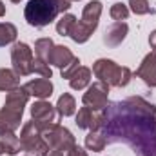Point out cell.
Masks as SVG:
<instances>
[{
	"mask_svg": "<svg viewBox=\"0 0 156 156\" xmlns=\"http://www.w3.org/2000/svg\"><path fill=\"white\" fill-rule=\"evenodd\" d=\"M107 144H125L136 156H156V105L142 96L111 102L104 109Z\"/></svg>",
	"mask_w": 156,
	"mask_h": 156,
	"instance_id": "1",
	"label": "cell"
},
{
	"mask_svg": "<svg viewBox=\"0 0 156 156\" xmlns=\"http://www.w3.org/2000/svg\"><path fill=\"white\" fill-rule=\"evenodd\" d=\"M69 7L71 0H29L24 9V16L29 26L45 27Z\"/></svg>",
	"mask_w": 156,
	"mask_h": 156,
	"instance_id": "2",
	"label": "cell"
},
{
	"mask_svg": "<svg viewBox=\"0 0 156 156\" xmlns=\"http://www.w3.org/2000/svg\"><path fill=\"white\" fill-rule=\"evenodd\" d=\"M100 15H102V2H100V0L89 2V4L83 7L82 20H76V22H75V26H73L69 37L75 40L76 44L87 42L89 37L93 35V31L96 29V26H98Z\"/></svg>",
	"mask_w": 156,
	"mask_h": 156,
	"instance_id": "3",
	"label": "cell"
},
{
	"mask_svg": "<svg viewBox=\"0 0 156 156\" xmlns=\"http://www.w3.org/2000/svg\"><path fill=\"white\" fill-rule=\"evenodd\" d=\"M93 73L100 82L113 85V87H125L133 78V73L129 67H122V66H118L113 60H107V58L96 60L93 66Z\"/></svg>",
	"mask_w": 156,
	"mask_h": 156,
	"instance_id": "4",
	"label": "cell"
},
{
	"mask_svg": "<svg viewBox=\"0 0 156 156\" xmlns=\"http://www.w3.org/2000/svg\"><path fill=\"white\" fill-rule=\"evenodd\" d=\"M27 98H29V94L24 91V87H16L7 93V98H5V104H4V109L0 111V115L5 120L11 133L20 127L24 105L27 104Z\"/></svg>",
	"mask_w": 156,
	"mask_h": 156,
	"instance_id": "5",
	"label": "cell"
},
{
	"mask_svg": "<svg viewBox=\"0 0 156 156\" xmlns=\"http://www.w3.org/2000/svg\"><path fill=\"white\" fill-rule=\"evenodd\" d=\"M40 133H42V138L45 140V144H47L49 147L58 149V151H64L66 154L76 145L75 136H73L66 127H62V125H58V123H51V125L44 127Z\"/></svg>",
	"mask_w": 156,
	"mask_h": 156,
	"instance_id": "6",
	"label": "cell"
},
{
	"mask_svg": "<svg viewBox=\"0 0 156 156\" xmlns=\"http://www.w3.org/2000/svg\"><path fill=\"white\" fill-rule=\"evenodd\" d=\"M20 144H22V149L29 154L35 156H44L49 151V145L45 144V140L42 138V133L37 127L35 122H27L24 127H22V134H20Z\"/></svg>",
	"mask_w": 156,
	"mask_h": 156,
	"instance_id": "7",
	"label": "cell"
},
{
	"mask_svg": "<svg viewBox=\"0 0 156 156\" xmlns=\"http://www.w3.org/2000/svg\"><path fill=\"white\" fill-rule=\"evenodd\" d=\"M11 62H13V69L18 76L31 75L33 73V64H35L33 49L24 42L15 44L13 49H11Z\"/></svg>",
	"mask_w": 156,
	"mask_h": 156,
	"instance_id": "8",
	"label": "cell"
},
{
	"mask_svg": "<svg viewBox=\"0 0 156 156\" xmlns=\"http://www.w3.org/2000/svg\"><path fill=\"white\" fill-rule=\"evenodd\" d=\"M107 94H109V85L98 80L96 83H93L87 89L82 102H83L85 107H89L93 111H104L107 107Z\"/></svg>",
	"mask_w": 156,
	"mask_h": 156,
	"instance_id": "9",
	"label": "cell"
},
{
	"mask_svg": "<svg viewBox=\"0 0 156 156\" xmlns=\"http://www.w3.org/2000/svg\"><path fill=\"white\" fill-rule=\"evenodd\" d=\"M31 116H33V122L37 123V127L42 131L44 127H47V125H51V123L56 122V109L49 102L40 100V102H35L33 104Z\"/></svg>",
	"mask_w": 156,
	"mask_h": 156,
	"instance_id": "10",
	"label": "cell"
},
{
	"mask_svg": "<svg viewBox=\"0 0 156 156\" xmlns=\"http://www.w3.org/2000/svg\"><path fill=\"white\" fill-rule=\"evenodd\" d=\"M136 76L142 78L149 87H156V51L144 58V62L136 69Z\"/></svg>",
	"mask_w": 156,
	"mask_h": 156,
	"instance_id": "11",
	"label": "cell"
},
{
	"mask_svg": "<svg viewBox=\"0 0 156 156\" xmlns=\"http://www.w3.org/2000/svg\"><path fill=\"white\" fill-rule=\"evenodd\" d=\"M76 60L78 58L71 53L69 47H66V45H53L51 55H49V62H47V64H53V66L60 67V71H62V69L69 67V66H71L73 62H76Z\"/></svg>",
	"mask_w": 156,
	"mask_h": 156,
	"instance_id": "12",
	"label": "cell"
},
{
	"mask_svg": "<svg viewBox=\"0 0 156 156\" xmlns=\"http://www.w3.org/2000/svg\"><path fill=\"white\" fill-rule=\"evenodd\" d=\"M127 31H129V26L125 22H113L107 29H105V35H104V44L107 47H116L120 45L123 38L127 37Z\"/></svg>",
	"mask_w": 156,
	"mask_h": 156,
	"instance_id": "13",
	"label": "cell"
},
{
	"mask_svg": "<svg viewBox=\"0 0 156 156\" xmlns=\"http://www.w3.org/2000/svg\"><path fill=\"white\" fill-rule=\"evenodd\" d=\"M24 91L27 94H33L40 100H44V98L53 94V83H51L49 78H35V80H31L24 85Z\"/></svg>",
	"mask_w": 156,
	"mask_h": 156,
	"instance_id": "14",
	"label": "cell"
},
{
	"mask_svg": "<svg viewBox=\"0 0 156 156\" xmlns=\"http://www.w3.org/2000/svg\"><path fill=\"white\" fill-rule=\"evenodd\" d=\"M89 82H91V69L83 67V66H78L75 69V73L69 76V85L73 89H76V91L83 89L85 85H89Z\"/></svg>",
	"mask_w": 156,
	"mask_h": 156,
	"instance_id": "15",
	"label": "cell"
},
{
	"mask_svg": "<svg viewBox=\"0 0 156 156\" xmlns=\"http://www.w3.org/2000/svg\"><path fill=\"white\" fill-rule=\"evenodd\" d=\"M20 87V80H18V75L11 69H0V91H13Z\"/></svg>",
	"mask_w": 156,
	"mask_h": 156,
	"instance_id": "16",
	"label": "cell"
},
{
	"mask_svg": "<svg viewBox=\"0 0 156 156\" xmlns=\"http://www.w3.org/2000/svg\"><path fill=\"white\" fill-rule=\"evenodd\" d=\"M75 107H76L75 98H73L71 94L64 93V94L58 98V104H56V113H58V116H71V115L75 113Z\"/></svg>",
	"mask_w": 156,
	"mask_h": 156,
	"instance_id": "17",
	"label": "cell"
},
{
	"mask_svg": "<svg viewBox=\"0 0 156 156\" xmlns=\"http://www.w3.org/2000/svg\"><path fill=\"white\" fill-rule=\"evenodd\" d=\"M105 138H104V134H102V131H91L87 136H85V147L89 149V151H94V153H100V151H104V147H105Z\"/></svg>",
	"mask_w": 156,
	"mask_h": 156,
	"instance_id": "18",
	"label": "cell"
},
{
	"mask_svg": "<svg viewBox=\"0 0 156 156\" xmlns=\"http://www.w3.org/2000/svg\"><path fill=\"white\" fill-rule=\"evenodd\" d=\"M53 40L51 38H40L37 40V44H35V55H37V58L42 60V62H49V55H51V49H53ZM49 66V64H47Z\"/></svg>",
	"mask_w": 156,
	"mask_h": 156,
	"instance_id": "19",
	"label": "cell"
},
{
	"mask_svg": "<svg viewBox=\"0 0 156 156\" xmlns=\"http://www.w3.org/2000/svg\"><path fill=\"white\" fill-rule=\"evenodd\" d=\"M2 136V144L5 147V153L7 154H16L22 151V144H20V138H16L13 133H4L0 134Z\"/></svg>",
	"mask_w": 156,
	"mask_h": 156,
	"instance_id": "20",
	"label": "cell"
},
{
	"mask_svg": "<svg viewBox=\"0 0 156 156\" xmlns=\"http://www.w3.org/2000/svg\"><path fill=\"white\" fill-rule=\"evenodd\" d=\"M16 35H18V33H16V27H15L13 24H9V22H0V47H4V45L15 42Z\"/></svg>",
	"mask_w": 156,
	"mask_h": 156,
	"instance_id": "21",
	"label": "cell"
},
{
	"mask_svg": "<svg viewBox=\"0 0 156 156\" xmlns=\"http://www.w3.org/2000/svg\"><path fill=\"white\" fill-rule=\"evenodd\" d=\"M94 113H96V111H93V109H89V107L83 105L76 115V125L80 129H91L93 120H94Z\"/></svg>",
	"mask_w": 156,
	"mask_h": 156,
	"instance_id": "22",
	"label": "cell"
},
{
	"mask_svg": "<svg viewBox=\"0 0 156 156\" xmlns=\"http://www.w3.org/2000/svg\"><path fill=\"white\" fill-rule=\"evenodd\" d=\"M75 22H76V16H75V15H64V16L58 20V24H56V31H58V35H62V37H69V33H71Z\"/></svg>",
	"mask_w": 156,
	"mask_h": 156,
	"instance_id": "23",
	"label": "cell"
},
{
	"mask_svg": "<svg viewBox=\"0 0 156 156\" xmlns=\"http://www.w3.org/2000/svg\"><path fill=\"white\" fill-rule=\"evenodd\" d=\"M131 11L134 15H149V13H156V9H151L147 0H129Z\"/></svg>",
	"mask_w": 156,
	"mask_h": 156,
	"instance_id": "24",
	"label": "cell"
},
{
	"mask_svg": "<svg viewBox=\"0 0 156 156\" xmlns=\"http://www.w3.org/2000/svg\"><path fill=\"white\" fill-rule=\"evenodd\" d=\"M109 15H111V18L113 20H116V22H122V20H125L127 16H129V7L125 5V4H113L111 5V11H109Z\"/></svg>",
	"mask_w": 156,
	"mask_h": 156,
	"instance_id": "25",
	"label": "cell"
},
{
	"mask_svg": "<svg viewBox=\"0 0 156 156\" xmlns=\"http://www.w3.org/2000/svg\"><path fill=\"white\" fill-rule=\"evenodd\" d=\"M33 73H38L42 75V78H51V67L45 64V62H42L38 58H35V64H33Z\"/></svg>",
	"mask_w": 156,
	"mask_h": 156,
	"instance_id": "26",
	"label": "cell"
},
{
	"mask_svg": "<svg viewBox=\"0 0 156 156\" xmlns=\"http://www.w3.org/2000/svg\"><path fill=\"white\" fill-rule=\"evenodd\" d=\"M66 156H87V153H85L82 147L75 145V147H73V149H71V151H69V153H67Z\"/></svg>",
	"mask_w": 156,
	"mask_h": 156,
	"instance_id": "27",
	"label": "cell"
},
{
	"mask_svg": "<svg viewBox=\"0 0 156 156\" xmlns=\"http://www.w3.org/2000/svg\"><path fill=\"white\" fill-rule=\"evenodd\" d=\"M44 156H66V153H64V151H58V149H53V147H49V151H47Z\"/></svg>",
	"mask_w": 156,
	"mask_h": 156,
	"instance_id": "28",
	"label": "cell"
},
{
	"mask_svg": "<svg viewBox=\"0 0 156 156\" xmlns=\"http://www.w3.org/2000/svg\"><path fill=\"white\" fill-rule=\"evenodd\" d=\"M149 44H151V47L156 51V31L154 33H151V37H149Z\"/></svg>",
	"mask_w": 156,
	"mask_h": 156,
	"instance_id": "29",
	"label": "cell"
},
{
	"mask_svg": "<svg viewBox=\"0 0 156 156\" xmlns=\"http://www.w3.org/2000/svg\"><path fill=\"white\" fill-rule=\"evenodd\" d=\"M5 15V5L2 4V0H0V16H4Z\"/></svg>",
	"mask_w": 156,
	"mask_h": 156,
	"instance_id": "30",
	"label": "cell"
},
{
	"mask_svg": "<svg viewBox=\"0 0 156 156\" xmlns=\"http://www.w3.org/2000/svg\"><path fill=\"white\" fill-rule=\"evenodd\" d=\"M4 153H5V147H4V144H2V142H0V156L4 154Z\"/></svg>",
	"mask_w": 156,
	"mask_h": 156,
	"instance_id": "31",
	"label": "cell"
},
{
	"mask_svg": "<svg viewBox=\"0 0 156 156\" xmlns=\"http://www.w3.org/2000/svg\"><path fill=\"white\" fill-rule=\"evenodd\" d=\"M11 2H15V4H16V2H20V0H11Z\"/></svg>",
	"mask_w": 156,
	"mask_h": 156,
	"instance_id": "32",
	"label": "cell"
}]
</instances>
